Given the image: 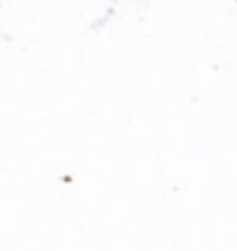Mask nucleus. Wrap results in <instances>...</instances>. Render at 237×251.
<instances>
[]
</instances>
